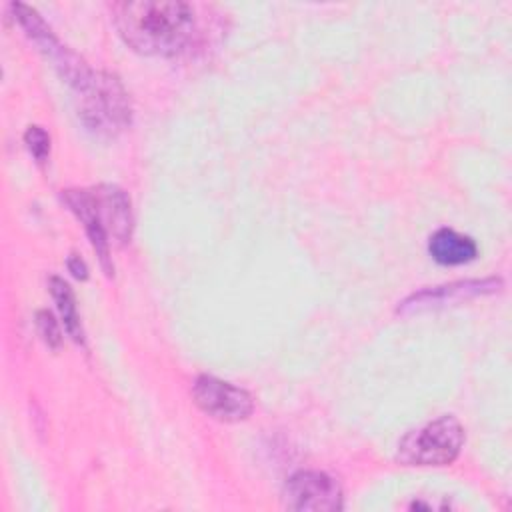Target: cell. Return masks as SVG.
<instances>
[{"instance_id":"obj_1","label":"cell","mask_w":512,"mask_h":512,"mask_svg":"<svg viewBox=\"0 0 512 512\" xmlns=\"http://www.w3.org/2000/svg\"><path fill=\"white\" fill-rule=\"evenodd\" d=\"M122 40L144 56H176L198 34L196 8L178 0H134L114 6Z\"/></svg>"},{"instance_id":"obj_2","label":"cell","mask_w":512,"mask_h":512,"mask_svg":"<svg viewBox=\"0 0 512 512\" xmlns=\"http://www.w3.org/2000/svg\"><path fill=\"white\" fill-rule=\"evenodd\" d=\"M64 204L84 224V230L96 250L106 274H112L110 242L126 244L132 236L134 220L128 194L114 184L76 188L62 192Z\"/></svg>"},{"instance_id":"obj_3","label":"cell","mask_w":512,"mask_h":512,"mask_svg":"<svg viewBox=\"0 0 512 512\" xmlns=\"http://www.w3.org/2000/svg\"><path fill=\"white\" fill-rule=\"evenodd\" d=\"M76 92L80 116L90 130L114 136L130 124V102L116 76L92 72Z\"/></svg>"},{"instance_id":"obj_4","label":"cell","mask_w":512,"mask_h":512,"mask_svg":"<svg viewBox=\"0 0 512 512\" xmlns=\"http://www.w3.org/2000/svg\"><path fill=\"white\" fill-rule=\"evenodd\" d=\"M464 446V428L454 416H440L408 432L396 450L404 466H448Z\"/></svg>"},{"instance_id":"obj_5","label":"cell","mask_w":512,"mask_h":512,"mask_svg":"<svg viewBox=\"0 0 512 512\" xmlns=\"http://www.w3.org/2000/svg\"><path fill=\"white\" fill-rule=\"evenodd\" d=\"M192 398L204 414L220 422H242L254 410V400L246 390L206 374L192 384Z\"/></svg>"},{"instance_id":"obj_6","label":"cell","mask_w":512,"mask_h":512,"mask_svg":"<svg viewBox=\"0 0 512 512\" xmlns=\"http://www.w3.org/2000/svg\"><path fill=\"white\" fill-rule=\"evenodd\" d=\"M282 496L290 510L334 512L344 506L340 484L326 472L318 470H300L292 474L284 484Z\"/></svg>"},{"instance_id":"obj_7","label":"cell","mask_w":512,"mask_h":512,"mask_svg":"<svg viewBox=\"0 0 512 512\" xmlns=\"http://www.w3.org/2000/svg\"><path fill=\"white\" fill-rule=\"evenodd\" d=\"M502 288L500 278H484V280H460L444 286H434L420 290L406 298L400 306L398 312L408 314V312H422V310H432L440 306H452L460 304L464 300L484 296V294H494Z\"/></svg>"},{"instance_id":"obj_8","label":"cell","mask_w":512,"mask_h":512,"mask_svg":"<svg viewBox=\"0 0 512 512\" xmlns=\"http://www.w3.org/2000/svg\"><path fill=\"white\" fill-rule=\"evenodd\" d=\"M428 252L442 266H460L478 256V246L470 236H464L452 228H440L430 236Z\"/></svg>"},{"instance_id":"obj_9","label":"cell","mask_w":512,"mask_h":512,"mask_svg":"<svg viewBox=\"0 0 512 512\" xmlns=\"http://www.w3.org/2000/svg\"><path fill=\"white\" fill-rule=\"evenodd\" d=\"M50 294L56 300L58 312L62 316L64 328L66 332L76 340V342H84V332L80 326V316H78V308H76V300H74V292L68 286V282H64L58 276L50 278Z\"/></svg>"},{"instance_id":"obj_10","label":"cell","mask_w":512,"mask_h":512,"mask_svg":"<svg viewBox=\"0 0 512 512\" xmlns=\"http://www.w3.org/2000/svg\"><path fill=\"white\" fill-rule=\"evenodd\" d=\"M24 142L28 152L36 158V162H44L50 154V136L40 126H28L24 132Z\"/></svg>"},{"instance_id":"obj_11","label":"cell","mask_w":512,"mask_h":512,"mask_svg":"<svg viewBox=\"0 0 512 512\" xmlns=\"http://www.w3.org/2000/svg\"><path fill=\"white\" fill-rule=\"evenodd\" d=\"M36 320H38V330H40L42 338L46 340V344H48V346H52V348H56V346L60 344L62 336H60V328H58V324H56L54 316H52L50 312L42 310V312H38Z\"/></svg>"},{"instance_id":"obj_12","label":"cell","mask_w":512,"mask_h":512,"mask_svg":"<svg viewBox=\"0 0 512 512\" xmlns=\"http://www.w3.org/2000/svg\"><path fill=\"white\" fill-rule=\"evenodd\" d=\"M68 270L78 278V280H86L88 278V268L84 264V260L78 254H70L68 258Z\"/></svg>"}]
</instances>
